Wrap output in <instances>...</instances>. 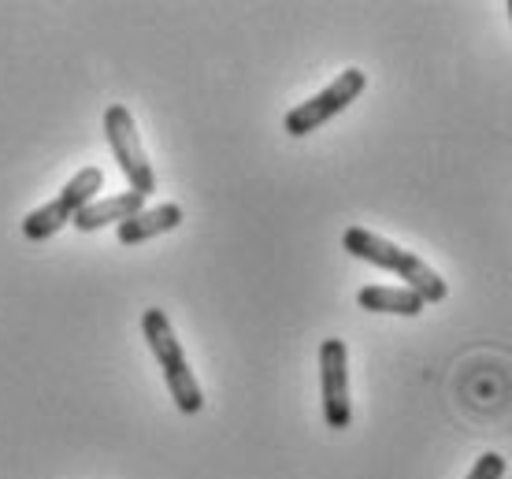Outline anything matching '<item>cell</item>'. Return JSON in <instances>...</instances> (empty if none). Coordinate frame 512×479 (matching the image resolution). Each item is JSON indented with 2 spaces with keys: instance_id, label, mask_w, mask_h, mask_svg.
Here are the masks:
<instances>
[{
  "instance_id": "cell-1",
  "label": "cell",
  "mask_w": 512,
  "mask_h": 479,
  "mask_svg": "<svg viewBox=\"0 0 512 479\" xmlns=\"http://www.w3.org/2000/svg\"><path fill=\"white\" fill-rule=\"evenodd\" d=\"M342 246H346V253H353L357 260H368V264H375V268L394 272L397 279H405V286L416 290L427 305L446 301V294H449L446 279H442L427 260H420L416 253H409V249L394 246V242H386V238L364 231V227H349V231L342 234Z\"/></svg>"
},
{
  "instance_id": "cell-2",
  "label": "cell",
  "mask_w": 512,
  "mask_h": 479,
  "mask_svg": "<svg viewBox=\"0 0 512 479\" xmlns=\"http://www.w3.org/2000/svg\"><path fill=\"white\" fill-rule=\"evenodd\" d=\"M141 335H145L156 364H160V372H164V383L171 390L175 405H179V413L197 416L205 409V394H201V383H197V376H193L190 364H186V353H182L179 338L171 331L167 312L145 309V316H141Z\"/></svg>"
},
{
  "instance_id": "cell-3",
  "label": "cell",
  "mask_w": 512,
  "mask_h": 479,
  "mask_svg": "<svg viewBox=\"0 0 512 479\" xmlns=\"http://www.w3.org/2000/svg\"><path fill=\"white\" fill-rule=\"evenodd\" d=\"M364 86H368V75H364L360 67H346L327 90H320L316 97H308V101H301L297 108H290L286 119H282V127H286L290 138H305L312 130H320L323 123H331L338 112H346L349 104L364 93Z\"/></svg>"
},
{
  "instance_id": "cell-4",
  "label": "cell",
  "mask_w": 512,
  "mask_h": 479,
  "mask_svg": "<svg viewBox=\"0 0 512 479\" xmlns=\"http://www.w3.org/2000/svg\"><path fill=\"white\" fill-rule=\"evenodd\" d=\"M104 134H108V145H112V153H116L119 171L127 175L130 190L141 197L153 194L156 175H153L149 156H145V145H141V134H138V127H134L130 108H123V104H108V108H104Z\"/></svg>"
},
{
  "instance_id": "cell-5",
  "label": "cell",
  "mask_w": 512,
  "mask_h": 479,
  "mask_svg": "<svg viewBox=\"0 0 512 479\" xmlns=\"http://www.w3.org/2000/svg\"><path fill=\"white\" fill-rule=\"evenodd\" d=\"M320 394H323V420H327V428L334 431L349 428V420H353V402H349V350L342 338H323Z\"/></svg>"
},
{
  "instance_id": "cell-6",
  "label": "cell",
  "mask_w": 512,
  "mask_h": 479,
  "mask_svg": "<svg viewBox=\"0 0 512 479\" xmlns=\"http://www.w3.org/2000/svg\"><path fill=\"white\" fill-rule=\"evenodd\" d=\"M141 208H145V197L134 194V190H127V194H116V197H104V201H93V205H86L82 212H75L71 216V223H75L78 231H101V227H108V223H123L130 220V216H138Z\"/></svg>"
},
{
  "instance_id": "cell-7",
  "label": "cell",
  "mask_w": 512,
  "mask_h": 479,
  "mask_svg": "<svg viewBox=\"0 0 512 479\" xmlns=\"http://www.w3.org/2000/svg\"><path fill=\"white\" fill-rule=\"evenodd\" d=\"M179 223H182V208L175 205V201L156 205V208H141L138 216H130V220L119 223V242H123V246H138V242H149L156 234L175 231Z\"/></svg>"
},
{
  "instance_id": "cell-8",
  "label": "cell",
  "mask_w": 512,
  "mask_h": 479,
  "mask_svg": "<svg viewBox=\"0 0 512 479\" xmlns=\"http://www.w3.org/2000/svg\"><path fill=\"white\" fill-rule=\"evenodd\" d=\"M357 305L364 312H390V316H420L427 309V301L409 286H364Z\"/></svg>"
},
{
  "instance_id": "cell-9",
  "label": "cell",
  "mask_w": 512,
  "mask_h": 479,
  "mask_svg": "<svg viewBox=\"0 0 512 479\" xmlns=\"http://www.w3.org/2000/svg\"><path fill=\"white\" fill-rule=\"evenodd\" d=\"M97 190H104V171L101 168H82L75 175V179L67 182L64 190H60V205L75 216V212H82L86 205H93V197H97Z\"/></svg>"
},
{
  "instance_id": "cell-10",
  "label": "cell",
  "mask_w": 512,
  "mask_h": 479,
  "mask_svg": "<svg viewBox=\"0 0 512 479\" xmlns=\"http://www.w3.org/2000/svg\"><path fill=\"white\" fill-rule=\"evenodd\" d=\"M64 223H71V212H67L60 201H49V205L34 208L30 216L23 220V234L30 238V242H45V238H52V234L60 231Z\"/></svg>"
},
{
  "instance_id": "cell-11",
  "label": "cell",
  "mask_w": 512,
  "mask_h": 479,
  "mask_svg": "<svg viewBox=\"0 0 512 479\" xmlns=\"http://www.w3.org/2000/svg\"><path fill=\"white\" fill-rule=\"evenodd\" d=\"M501 476H505V457H501V454H483L464 479H501Z\"/></svg>"
},
{
  "instance_id": "cell-12",
  "label": "cell",
  "mask_w": 512,
  "mask_h": 479,
  "mask_svg": "<svg viewBox=\"0 0 512 479\" xmlns=\"http://www.w3.org/2000/svg\"><path fill=\"white\" fill-rule=\"evenodd\" d=\"M505 8H509V19H512V0H509V4H505Z\"/></svg>"
}]
</instances>
